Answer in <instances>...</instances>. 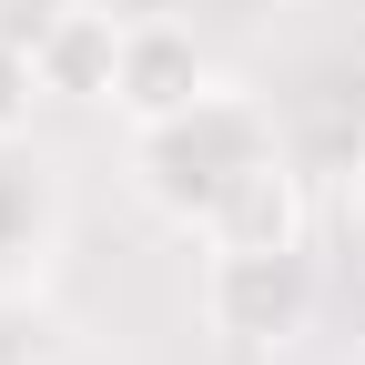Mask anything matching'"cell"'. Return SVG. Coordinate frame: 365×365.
<instances>
[{
  "label": "cell",
  "mask_w": 365,
  "mask_h": 365,
  "mask_svg": "<svg viewBox=\"0 0 365 365\" xmlns=\"http://www.w3.org/2000/svg\"><path fill=\"white\" fill-rule=\"evenodd\" d=\"M112 51H122V21L112 11H51L31 31V61L61 102H112Z\"/></svg>",
  "instance_id": "4"
},
{
  "label": "cell",
  "mask_w": 365,
  "mask_h": 365,
  "mask_svg": "<svg viewBox=\"0 0 365 365\" xmlns=\"http://www.w3.org/2000/svg\"><path fill=\"white\" fill-rule=\"evenodd\" d=\"M264 163H284V132H274V112L244 81H223V71L182 112H163V122L132 132V193H143L173 234H203Z\"/></svg>",
  "instance_id": "1"
},
{
  "label": "cell",
  "mask_w": 365,
  "mask_h": 365,
  "mask_svg": "<svg viewBox=\"0 0 365 365\" xmlns=\"http://www.w3.org/2000/svg\"><path fill=\"white\" fill-rule=\"evenodd\" d=\"M304 182H294V163H264L254 182H244V193L234 203H223L213 223H203V234L193 244H304Z\"/></svg>",
  "instance_id": "5"
},
{
  "label": "cell",
  "mask_w": 365,
  "mask_h": 365,
  "mask_svg": "<svg viewBox=\"0 0 365 365\" xmlns=\"http://www.w3.org/2000/svg\"><path fill=\"white\" fill-rule=\"evenodd\" d=\"M41 102H51V81H41L31 41H11V31H0V153H11V143H31Z\"/></svg>",
  "instance_id": "6"
},
{
  "label": "cell",
  "mask_w": 365,
  "mask_h": 365,
  "mask_svg": "<svg viewBox=\"0 0 365 365\" xmlns=\"http://www.w3.org/2000/svg\"><path fill=\"white\" fill-rule=\"evenodd\" d=\"M31 244H41V203H31V182H21V173H0V264L31 254Z\"/></svg>",
  "instance_id": "7"
},
{
  "label": "cell",
  "mask_w": 365,
  "mask_h": 365,
  "mask_svg": "<svg viewBox=\"0 0 365 365\" xmlns=\"http://www.w3.org/2000/svg\"><path fill=\"white\" fill-rule=\"evenodd\" d=\"M193 304H203V335L244 345V355L294 345L314 314V254L304 244H203Z\"/></svg>",
  "instance_id": "2"
},
{
  "label": "cell",
  "mask_w": 365,
  "mask_h": 365,
  "mask_svg": "<svg viewBox=\"0 0 365 365\" xmlns=\"http://www.w3.org/2000/svg\"><path fill=\"white\" fill-rule=\"evenodd\" d=\"M355 213H365V153H355Z\"/></svg>",
  "instance_id": "8"
},
{
  "label": "cell",
  "mask_w": 365,
  "mask_h": 365,
  "mask_svg": "<svg viewBox=\"0 0 365 365\" xmlns=\"http://www.w3.org/2000/svg\"><path fill=\"white\" fill-rule=\"evenodd\" d=\"M203 81H213V61H203V41L182 31V21H122V51H112V102H102V112H122V132H143V122L182 112Z\"/></svg>",
  "instance_id": "3"
}]
</instances>
